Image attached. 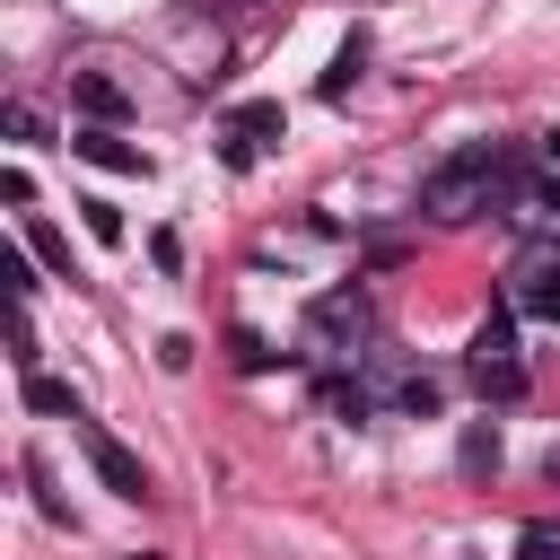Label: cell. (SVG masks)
I'll return each instance as SVG.
<instances>
[{
    "label": "cell",
    "instance_id": "9a60e30c",
    "mask_svg": "<svg viewBox=\"0 0 560 560\" xmlns=\"http://www.w3.org/2000/svg\"><path fill=\"white\" fill-rule=\"evenodd\" d=\"M394 411L429 420V411H438V385H429V376H394Z\"/></svg>",
    "mask_w": 560,
    "mask_h": 560
},
{
    "label": "cell",
    "instance_id": "6da1fadb",
    "mask_svg": "<svg viewBox=\"0 0 560 560\" xmlns=\"http://www.w3.org/2000/svg\"><path fill=\"white\" fill-rule=\"evenodd\" d=\"M499 192H508V201L525 192L499 140H464L455 158H438V166L420 175V210H429V219H446V228H455V219H472V210H490Z\"/></svg>",
    "mask_w": 560,
    "mask_h": 560
},
{
    "label": "cell",
    "instance_id": "4fadbf2b",
    "mask_svg": "<svg viewBox=\"0 0 560 560\" xmlns=\"http://www.w3.org/2000/svg\"><path fill=\"white\" fill-rule=\"evenodd\" d=\"M79 219H88V236H96V245H122V210H114L105 192H88V201H79Z\"/></svg>",
    "mask_w": 560,
    "mask_h": 560
},
{
    "label": "cell",
    "instance_id": "30bf717a",
    "mask_svg": "<svg viewBox=\"0 0 560 560\" xmlns=\"http://www.w3.org/2000/svg\"><path fill=\"white\" fill-rule=\"evenodd\" d=\"M359 70H368V35H350V44L332 52V70H324V96H350V88H359Z\"/></svg>",
    "mask_w": 560,
    "mask_h": 560
},
{
    "label": "cell",
    "instance_id": "ac0fdd59",
    "mask_svg": "<svg viewBox=\"0 0 560 560\" xmlns=\"http://www.w3.org/2000/svg\"><path fill=\"white\" fill-rule=\"evenodd\" d=\"M542 481H560V446H551V455H542Z\"/></svg>",
    "mask_w": 560,
    "mask_h": 560
},
{
    "label": "cell",
    "instance_id": "7c38bea8",
    "mask_svg": "<svg viewBox=\"0 0 560 560\" xmlns=\"http://www.w3.org/2000/svg\"><path fill=\"white\" fill-rule=\"evenodd\" d=\"M26 245H35V254H44V262H52L61 280H79V262H70V236H61V228H44V219H26Z\"/></svg>",
    "mask_w": 560,
    "mask_h": 560
},
{
    "label": "cell",
    "instance_id": "8992f818",
    "mask_svg": "<svg viewBox=\"0 0 560 560\" xmlns=\"http://www.w3.org/2000/svg\"><path fill=\"white\" fill-rule=\"evenodd\" d=\"M70 149H79L88 166H105V175H149V158H140L122 131H70Z\"/></svg>",
    "mask_w": 560,
    "mask_h": 560
},
{
    "label": "cell",
    "instance_id": "e0dca14e",
    "mask_svg": "<svg viewBox=\"0 0 560 560\" xmlns=\"http://www.w3.org/2000/svg\"><path fill=\"white\" fill-rule=\"evenodd\" d=\"M542 166H551V175H560V131H542Z\"/></svg>",
    "mask_w": 560,
    "mask_h": 560
},
{
    "label": "cell",
    "instance_id": "277c9868",
    "mask_svg": "<svg viewBox=\"0 0 560 560\" xmlns=\"http://www.w3.org/2000/svg\"><path fill=\"white\" fill-rule=\"evenodd\" d=\"M508 306H516V315H534V324H560V254H525V262H516V289H508Z\"/></svg>",
    "mask_w": 560,
    "mask_h": 560
},
{
    "label": "cell",
    "instance_id": "9c48e42d",
    "mask_svg": "<svg viewBox=\"0 0 560 560\" xmlns=\"http://www.w3.org/2000/svg\"><path fill=\"white\" fill-rule=\"evenodd\" d=\"M289 122H280V105H236V122H228V140H245V149H262V140H280Z\"/></svg>",
    "mask_w": 560,
    "mask_h": 560
},
{
    "label": "cell",
    "instance_id": "5b68a950",
    "mask_svg": "<svg viewBox=\"0 0 560 560\" xmlns=\"http://www.w3.org/2000/svg\"><path fill=\"white\" fill-rule=\"evenodd\" d=\"M70 105H79L96 131H114V122L131 114V88H122V79H105V70H79V79H70Z\"/></svg>",
    "mask_w": 560,
    "mask_h": 560
},
{
    "label": "cell",
    "instance_id": "5bb4252c",
    "mask_svg": "<svg viewBox=\"0 0 560 560\" xmlns=\"http://www.w3.org/2000/svg\"><path fill=\"white\" fill-rule=\"evenodd\" d=\"M26 411H70V420H79V394H70L61 376H26Z\"/></svg>",
    "mask_w": 560,
    "mask_h": 560
},
{
    "label": "cell",
    "instance_id": "3957f363",
    "mask_svg": "<svg viewBox=\"0 0 560 560\" xmlns=\"http://www.w3.org/2000/svg\"><path fill=\"white\" fill-rule=\"evenodd\" d=\"M79 446H88V464H96V481H105L114 499H149V472H140V455H131L122 438H105L96 420H79Z\"/></svg>",
    "mask_w": 560,
    "mask_h": 560
},
{
    "label": "cell",
    "instance_id": "ba28073f",
    "mask_svg": "<svg viewBox=\"0 0 560 560\" xmlns=\"http://www.w3.org/2000/svg\"><path fill=\"white\" fill-rule=\"evenodd\" d=\"M455 464H464L472 481H490V472H499V429H490V420H464V446H455Z\"/></svg>",
    "mask_w": 560,
    "mask_h": 560
},
{
    "label": "cell",
    "instance_id": "7a4b0ae2",
    "mask_svg": "<svg viewBox=\"0 0 560 560\" xmlns=\"http://www.w3.org/2000/svg\"><path fill=\"white\" fill-rule=\"evenodd\" d=\"M368 332H376V306H368L359 289H332V298L306 306V350H315V359H359Z\"/></svg>",
    "mask_w": 560,
    "mask_h": 560
},
{
    "label": "cell",
    "instance_id": "8fae6325",
    "mask_svg": "<svg viewBox=\"0 0 560 560\" xmlns=\"http://www.w3.org/2000/svg\"><path fill=\"white\" fill-rule=\"evenodd\" d=\"M324 411H332V420H350V429H359V420H368V411H376V394H368V385H350V376H332V385H324Z\"/></svg>",
    "mask_w": 560,
    "mask_h": 560
},
{
    "label": "cell",
    "instance_id": "d6986e66",
    "mask_svg": "<svg viewBox=\"0 0 560 560\" xmlns=\"http://www.w3.org/2000/svg\"><path fill=\"white\" fill-rule=\"evenodd\" d=\"M131 560H158V551H131Z\"/></svg>",
    "mask_w": 560,
    "mask_h": 560
},
{
    "label": "cell",
    "instance_id": "52a82bcc",
    "mask_svg": "<svg viewBox=\"0 0 560 560\" xmlns=\"http://www.w3.org/2000/svg\"><path fill=\"white\" fill-rule=\"evenodd\" d=\"M464 376H472L481 402H516V394H525V368H516V359H481V350H464Z\"/></svg>",
    "mask_w": 560,
    "mask_h": 560
},
{
    "label": "cell",
    "instance_id": "2e32d148",
    "mask_svg": "<svg viewBox=\"0 0 560 560\" xmlns=\"http://www.w3.org/2000/svg\"><path fill=\"white\" fill-rule=\"evenodd\" d=\"M228 350H236V368H262L271 350H262V332H228Z\"/></svg>",
    "mask_w": 560,
    "mask_h": 560
}]
</instances>
